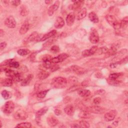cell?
<instances>
[{
	"label": "cell",
	"mask_w": 128,
	"mask_h": 128,
	"mask_svg": "<svg viewBox=\"0 0 128 128\" xmlns=\"http://www.w3.org/2000/svg\"><path fill=\"white\" fill-rule=\"evenodd\" d=\"M67 80L63 77H57L53 78L52 81V85L56 88H62L67 85Z\"/></svg>",
	"instance_id": "1"
},
{
	"label": "cell",
	"mask_w": 128,
	"mask_h": 128,
	"mask_svg": "<svg viewBox=\"0 0 128 128\" xmlns=\"http://www.w3.org/2000/svg\"><path fill=\"white\" fill-rule=\"evenodd\" d=\"M106 19L107 22L110 26H113L114 29L120 28V22L117 20L114 16L112 15H107L106 16Z\"/></svg>",
	"instance_id": "2"
},
{
	"label": "cell",
	"mask_w": 128,
	"mask_h": 128,
	"mask_svg": "<svg viewBox=\"0 0 128 128\" xmlns=\"http://www.w3.org/2000/svg\"><path fill=\"white\" fill-rule=\"evenodd\" d=\"M14 108V104L13 102L8 100L6 102L2 108L3 112L6 114H10L12 113Z\"/></svg>",
	"instance_id": "3"
},
{
	"label": "cell",
	"mask_w": 128,
	"mask_h": 128,
	"mask_svg": "<svg viewBox=\"0 0 128 128\" xmlns=\"http://www.w3.org/2000/svg\"><path fill=\"white\" fill-rule=\"evenodd\" d=\"M28 116L27 112L22 109L18 110L14 114V118L18 120H24L27 118Z\"/></svg>",
	"instance_id": "4"
},
{
	"label": "cell",
	"mask_w": 128,
	"mask_h": 128,
	"mask_svg": "<svg viewBox=\"0 0 128 128\" xmlns=\"http://www.w3.org/2000/svg\"><path fill=\"white\" fill-rule=\"evenodd\" d=\"M89 40L92 44H96L100 40L99 35L95 29H92L90 32Z\"/></svg>",
	"instance_id": "5"
},
{
	"label": "cell",
	"mask_w": 128,
	"mask_h": 128,
	"mask_svg": "<svg viewBox=\"0 0 128 128\" xmlns=\"http://www.w3.org/2000/svg\"><path fill=\"white\" fill-rule=\"evenodd\" d=\"M68 54L66 53H62L58 55L56 57L53 58L51 60V62L54 64H57L58 62H60L68 58Z\"/></svg>",
	"instance_id": "6"
},
{
	"label": "cell",
	"mask_w": 128,
	"mask_h": 128,
	"mask_svg": "<svg viewBox=\"0 0 128 128\" xmlns=\"http://www.w3.org/2000/svg\"><path fill=\"white\" fill-rule=\"evenodd\" d=\"M5 25L10 28H14L16 26V22L14 18L12 16H10L4 21Z\"/></svg>",
	"instance_id": "7"
},
{
	"label": "cell",
	"mask_w": 128,
	"mask_h": 128,
	"mask_svg": "<svg viewBox=\"0 0 128 128\" xmlns=\"http://www.w3.org/2000/svg\"><path fill=\"white\" fill-rule=\"evenodd\" d=\"M98 46H92L90 49L89 50H86L82 52V56L84 57H88L90 56L93 54H94L95 53H96L97 50H98Z\"/></svg>",
	"instance_id": "8"
},
{
	"label": "cell",
	"mask_w": 128,
	"mask_h": 128,
	"mask_svg": "<svg viewBox=\"0 0 128 128\" xmlns=\"http://www.w3.org/2000/svg\"><path fill=\"white\" fill-rule=\"evenodd\" d=\"M71 70L78 74H82L86 72V70L84 68L80 67L77 65H73L70 67Z\"/></svg>",
	"instance_id": "9"
},
{
	"label": "cell",
	"mask_w": 128,
	"mask_h": 128,
	"mask_svg": "<svg viewBox=\"0 0 128 128\" xmlns=\"http://www.w3.org/2000/svg\"><path fill=\"white\" fill-rule=\"evenodd\" d=\"M117 112L116 110H112L104 114V118L106 121H112L113 120L116 116Z\"/></svg>",
	"instance_id": "10"
},
{
	"label": "cell",
	"mask_w": 128,
	"mask_h": 128,
	"mask_svg": "<svg viewBox=\"0 0 128 128\" xmlns=\"http://www.w3.org/2000/svg\"><path fill=\"white\" fill-rule=\"evenodd\" d=\"M30 27V24L29 23V22L28 20H26L24 22L22 25L19 32L20 34H24L26 33L29 30Z\"/></svg>",
	"instance_id": "11"
},
{
	"label": "cell",
	"mask_w": 128,
	"mask_h": 128,
	"mask_svg": "<svg viewBox=\"0 0 128 128\" xmlns=\"http://www.w3.org/2000/svg\"><path fill=\"white\" fill-rule=\"evenodd\" d=\"M58 122V120L54 116H50L47 118L48 124L51 127L56 126Z\"/></svg>",
	"instance_id": "12"
},
{
	"label": "cell",
	"mask_w": 128,
	"mask_h": 128,
	"mask_svg": "<svg viewBox=\"0 0 128 128\" xmlns=\"http://www.w3.org/2000/svg\"><path fill=\"white\" fill-rule=\"evenodd\" d=\"M59 5H60V2L58 0H56V2H55L54 4H53L52 5H51L49 7L48 10V16H52L54 14V12L58 9Z\"/></svg>",
	"instance_id": "13"
},
{
	"label": "cell",
	"mask_w": 128,
	"mask_h": 128,
	"mask_svg": "<svg viewBox=\"0 0 128 128\" xmlns=\"http://www.w3.org/2000/svg\"><path fill=\"white\" fill-rule=\"evenodd\" d=\"M86 110H88L90 112L95 114H102L105 111V109L104 108L98 106H91Z\"/></svg>",
	"instance_id": "14"
},
{
	"label": "cell",
	"mask_w": 128,
	"mask_h": 128,
	"mask_svg": "<svg viewBox=\"0 0 128 128\" xmlns=\"http://www.w3.org/2000/svg\"><path fill=\"white\" fill-rule=\"evenodd\" d=\"M64 25V21L62 17H58L54 22V27L56 28H61Z\"/></svg>",
	"instance_id": "15"
},
{
	"label": "cell",
	"mask_w": 128,
	"mask_h": 128,
	"mask_svg": "<svg viewBox=\"0 0 128 128\" xmlns=\"http://www.w3.org/2000/svg\"><path fill=\"white\" fill-rule=\"evenodd\" d=\"M64 112L68 116H72L74 112V108L72 104H68L64 108Z\"/></svg>",
	"instance_id": "16"
},
{
	"label": "cell",
	"mask_w": 128,
	"mask_h": 128,
	"mask_svg": "<svg viewBox=\"0 0 128 128\" xmlns=\"http://www.w3.org/2000/svg\"><path fill=\"white\" fill-rule=\"evenodd\" d=\"M75 20V16L73 12L70 13L66 18V22L68 26L73 25Z\"/></svg>",
	"instance_id": "17"
},
{
	"label": "cell",
	"mask_w": 128,
	"mask_h": 128,
	"mask_svg": "<svg viewBox=\"0 0 128 128\" xmlns=\"http://www.w3.org/2000/svg\"><path fill=\"white\" fill-rule=\"evenodd\" d=\"M56 34V30H52L50 32H48L46 34H44L42 38L40 40V41H44L47 39L50 38H52Z\"/></svg>",
	"instance_id": "18"
},
{
	"label": "cell",
	"mask_w": 128,
	"mask_h": 128,
	"mask_svg": "<svg viewBox=\"0 0 128 128\" xmlns=\"http://www.w3.org/2000/svg\"><path fill=\"white\" fill-rule=\"evenodd\" d=\"M72 2L74 3L69 6V8L71 10H76L80 8L82 4V3L84 2V1L82 0H74Z\"/></svg>",
	"instance_id": "19"
},
{
	"label": "cell",
	"mask_w": 128,
	"mask_h": 128,
	"mask_svg": "<svg viewBox=\"0 0 128 128\" xmlns=\"http://www.w3.org/2000/svg\"><path fill=\"white\" fill-rule=\"evenodd\" d=\"M5 74H6V75L10 78H11L12 80H14V79L15 77L16 76L18 72H16V71H14V70H12L10 68L6 70L5 72Z\"/></svg>",
	"instance_id": "20"
},
{
	"label": "cell",
	"mask_w": 128,
	"mask_h": 128,
	"mask_svg": "<svg viewBox=\"0 0 128 128\" xmlns=\"http://www.w3.org/2000/svg\"><path fill=\"white\" fill-rule=\"evenodd\" d=\"M87 14V10L86 8H82L77 14L76 18L78 20H80L85 18Z\"/></svg>",
	"instance_id": "21"
},
{
	"label": "cell",
	"mask_w": 128,
	"mask_h": 128,
	"mask_svg": "<svg viewBox=\"0 0 128 128\" xmlns=\"http://www.w3.org/2000/svg\"><path fill=\"white\" fill-rule=\"evenodd\" d=\"M33 75L32 74H28L26 78H24L21 82V86H26L29 84L32 79L33 78Z\"/></svg>",
	"instance_id": "22"
},
{
	"label": "cell",
	"mask_w": 128,
	"mask_h": 128,
	"mask_svg": "<svg viewBox=\"0 0 128 128\" xmlns=\"http://www.w3.org/2000/svg\"><path fill=\"white\" fill-rule=\"evenodd\" d=\"M88 18L90 21L94 23H98L99 21L97 14L94 12H91L89 13Z\"/></svg>",
	"instance_id": "23"
},
{
	"label": "cell",
	"mask_w": 128,
	"mask_h": 128,
	"mask_svg": "<svg viewBox=\"0 0 128 128\" xmlns=\"http://www.w3.org/2000/svg\"><path fill=\"white\" fill-rule=\"evenodd\" d=\"M78 95L82 97H88L90 94V90L86 89H80L78 91Z\"/></svg>",
	"instance_id": "24"
},
{
	"label": "cell",
	"mask_w": 128,
	"mask_h": 128,
	"mask_svg": "<svg viewBox=\"0 0 128 128\" xmlns=\"http://www.w3.org/2000/svg\"><path fill=\"white\" fill-rule=\"evenodd\" d=\"M78 116L82 118H88L90 117L91 115L90 112L88 110H84L79 113Z\"/></svg>",
	"instance_id": "25"
},
{
	"label": "cell",
	"mask_w": 128,
	"mask_h": 128,
	"mask_svg": "<svg viewBox=\"0 0 128 128\" xmlns=\"http://www.w3.org/2000/svg\"><path fill=\"white\" fill-rule=\"evenodd\" d=\"M50 75V73L46 70H42L38 74V77L40 80H44L47 78Z\"/></svg>",
	"instance_id": "26"
},
{
	"label": "cell",
	"mask_w": 128,
	"mask_h": 128,
	"mask_svg": "<svg viewBox=\"0 0 128 128\" xmlns=\"http://www.w3.org/2000/svg\"><path fill=\"white\" fill-rule=\"evenodd\" d=\"M1 84L4 86H10L12 84V80L11 78H4L1 82Z\"/></svg>",
	"instance_id": "27"
},
{
	"label": "cell",
	"mask_w": 128,
	"mask_h": 128,
	"mask_svg": "<svg viewBox=\"0 0 128 128\" xmlns=\"http://www.w3.org/2000/svg\"><path fill=\"white\" fill-rule=\"evenodd\" d=\"M48 110V107H47V106L43 107L36 112V116L40 117V116L44 114L47 112V111Z\"/></svg>",
	"instance_id": "28"
},
{
	"label": "cell",
	"mask_w": 128,
	"mask_h": 128,
	"mask_svg": "<svg viewBox=\"0 0 128 128\" xmlns=\"http://www.w3.org/2000/svg\"><path fill=\"white\" fill-rule=\"evenodd\" d=\"M38 37V33L36 32H34L28 38L26 41L27 42H30L34 41L36 40Z\"/></svg>",
	"instance_id": "29"
},
{
	"label": "cell",
	"mask_w": 128,
	"mask_h": 128,
	"mask_svg": "<svg viewBox=\"0 0 128 128\" xmlns=\"http://www.w3.org/2000/svg\"><path fill=\"white\" fill-rule=\"evenodd\" d=\"M1 95L2 96V98L5 99V100H8L12 96V94H11V92H8V90H4L2 92H1Z\"/></svg>",
	"instance_id": "30"
},
{
	"label": "cell",
	"mask_w": 128,
	"mask_h": 128,
	"mask_svg": "<svg viewBox=\"0 0 128 128\" xmlns=\"http://www.w3.org/2000/svg\"><path fill=\"white\" fill-rule=\"evenodd\" d=\"M30 50L28 49H26V48H22V49H20L17 51V53L22 56H26L30 53Z\"/></svg>",
	"instance_id": "31"
},
{
	"label": "cell",
	"mask_w": 128,
	"mask_h": 128,
	"mask_svg": "<svg viewBox=\"0 0 128 128\" xmlns=\"http://www.w3.org/2000/svg\"><path fill=\"white\" fill-rule=\"evenodd\" d=\"M107 82L110 84L115 86H118L120 84V82L117 79H112L108 78V79H107Z\"/></svg>",
	"instance_id": "32"
},
{
	"label": "cell",
	"mask_w": 128,
	"mask_h": 128,
	"mask_svg": "<svg viewBox=\"0 0 128 128\" xmlns=\"http://www.w3.org/2000/svg\"><path fill=\"white\" fill-rule=\"evenodd\" d=\"M120 22V28H126L127 26L128 22V16H126L125 18H124Z\"/></svg>",
	"instance_id": "33"
},
{
	"label": "cell",
	"mask_w": 128,
	"mask_h": 128,
	"mask_svg": "<svg viewBox=\"0 0 128 128\" xmlns=\"http://www.w3.org/2000/svg\"><path fill=\"white\" fill-rule=\"evenodd\" d=\"M32 126V124L30 122H22L20 124H18L16 127V128H30Z\"/></svg>",
	"instance_id": "34"
},
{
	"label": "cell",
	"mask_w": 128,
	"mask_h": 128,
	"mask_svg": "<svg viewBox=\"0 0 128 128\" xmlns=\"http://www.w3.org/2000/svg\"><path fill=\"white\" fill-rule=\"evenodd\" d=\"M48 91V90H44L38 92H37L36 96L38 98H43L46 96Z\"/></svg>",
	"instance_id": "35"
},
{
	"label": "cell",
	"mask_w": 128,
	"mask_h": 128,
	"mask_svg": "<svg viewBox=\"0 0 128 128\" xmlns=\"http://www.w3.org/2000/svg\"><path fill=\"white\" fill-rule=\"evenodd\" d=\"M78 124H79V126H80V128H89L90 126L89 123L88 122H87L86 121H85V120L80 121Z\"/></svg>",
	"instance_id": "36"
},
{
	"label": "cell",
	"mask_w": 128,
	"mask_h": 128,
	"mask_svg": "<svg viewBox=\"0 0 128 128\" xmlns=\"http://www.w3.org/2000/svg\"><path fill=\"white\" fill-rule=\"evenodd\" d=\"M28 14V9L24 6H22L21 8L20 11V15L23 16H26Z\"/></svg>",
	"instance_id": "37"
},
{
	"label": "cell",
	"mask_w": 128,
	"mask_h": 128,
	"mask_svg": "<svg viewBox=\"0 0 128 128\" xmlns=\"http://www.w3.org/2000/svg\"><path fill=\"white\" fill-rule=\"evenodd\" d=\"M9 66L10 68H18L19 67V63L18 62H16L15 60H14L13 59V60L9 64Z\"/></svg>",
	"instance_id": "38"
},
{
	"label": "cell",
	"mask_w": 128,
	"mask_h": 128,
	"mask_svg": "<svg viewBox=\"0 0 128 128\" xmlns=\"http://www.w3.org/2000/svg\"><path fill=\"white\" fill-rule=\"evenodd\" d=\"M52 62H51V61H48V62H44L42 64V66L46 68V69H50L51 68Z\"/></svg>",
	"instance_id": "39"
},
{
	"label": "cell",
	"mask_w": 128,
	"mask_h": 128,
	"mask_svg": "<svg viewBox=\"0 0 128 128\" xmlns=\"http://www.w3.org/2000/svg\"><path fill=\"white\" fill-rule=\"evenodd\" d=\"M121 73H112L110 74L109 78L112 79H118L121 76Z\"/></svg>",
	"instance_id": "40"
},
{
	"label": "cell",
	"mask_w": 128,
	"mask_h": 128,
	"mask_svg": "<svg viewBox=\"0 0 128 128\" xmlns=\"http://www.w3.org/2000/svg\"><path fill=\"white\" fill-rule=\"evenodd\" d=\"M60 48L58 46H56V45H54V46H53L51 48H50V51L52 52V53H54V54H56V53H58L60 52Z\"/></svg>",
	"instance_id": "41"
},
{
	"label": "cell",
	"mask_w": 128,
	"mask_h": 128,
	"mask_svg": "<svg viewBox=\"0 0 128 128\" xmlns=\"http://www.w3.org/2000/svg\"><path fill=\"white\" fill-rule=\"evenodd\" d=\"M52 56L50 55L49 54H46L44 55L42 58V60L44 62H48V61H51L52 59Z\"/></svg>",
	"instance_id": "42"
},
{
	"label": "cell",
	"mask_w": 128,
	"mask_h": 128,
	"mask_svg": "<svg viewBox=\"0 0 128 128\" xmlns=\"http://www.w3.org/2000/svg\"><path fill=\"white\" fill-rule=\"evenodd\" d=\"M59 68L60 67H59V66L58 64H52L50 70L51 72H54L58 70Z\"/></svg>",
	"instance_id": "43"
},
{
	"label": "cell",
	"mask_w": 128,
	"mask_h": 128,
	"mask_svg": "<svg viewBox=\"0 0 128 128\" xmlns=\"http://www.w3.org/2000/svg\"><path fill=\"white\" fill-rule=\"evenodd\" d=\"M93 102L96 104H98L101 102V98L100 97H96L93 100Z\"/></svg>",
	"instance_id": "44"
},
{
	"label": "cell",
	"mask_w": 128,
	"mask_h": 128,
	"mask_svg": "<svg viewBox=\"0 0 128 128\" xmlns=\"http://www.w3.org/2000/svg\"><path fill=\"white\" fill-rule=\"evenodd\" d=\"M21 1L20 0H12L11 2V4L12 5L14 6H18V5H20V4Z\"/></svg>",
	"instance_id": "45"
},
{
	"label": "cell",
	"mask_w": 128,
	"mask_h": 128,
	"mask_svg": "<svg viewBox=\"0 0 128 128\" xmlns=\"http://www.w3.org/2000/svg\"><path fill=\"white\" fill-rule=\"evenodd\" d=\"M6 46V42H2L0 44V50H4Z\"/></svg>",
	"instance_id": "46"
},
{
	"label": "cell",
	"mask_w": 128,
	"mask_h": 128,
	"mask_svg": "<svg viewBox=\"0 0 128 128\" xmlns=\"http://www.w3.org/2000/svg\"><path fill=\"white\" fill-rule=\"evenodd\" d=\"M69 80H70V83H72V84H74V83L78 81L77 78L75 77H71L69 78Z\"/></svg>",
	"instance_id": "47"
},
{
	"label": "cell",
	"mask_w": 128,
	"mask_h": 128,
	"mask_svg": "<svg viewBox=\"0 0 128 128\" xmlns=\"http://www.w3.org/2000/svg\"><path fill=\"white\" fill-rule=\"evenodd\" d=\"M104 92H105V90H98L97 91H96V94H100V95H101V94H104Z\"/></svg>",
	"instance_id": "48"
},
{
	"label": "cell",
	"mask_w": 128,
	"mask_h": 128,
	"mask_svg": "<svg viewBox=\"0 0 128 128\" xmlns=\"http://www.w3.org/2000/svg\"><path fill=\"white\" fill-rule=\"evenodd\" d=\"M54 112L55 114L56 115V116H59V115H60V114H61V113H62L61 110H60L58 109V108L55 109L54 110Z\"/></svg>",
	"instance_id": "49"
},
{
	"label": "cell",
	"mask_w": 128,
	"mask_h": 128,
	"mask_svg": "<svg viewBox=\"0 0 128 128\" xmlns=\"http://www.w3.org/2000/svg\"><path fill=\"white\" fill-rule=\"evenodd\" d=\"M71 127H72V128H80V126H79V124H72L71 126Z\"/></svg>",
	"instance_id": "50"
},
{
	"label": "cell",
	"mask_w": 128,
	"mask_h": 128,
	"mask_svg": "<svg viewBox=\"0 0 128 128\" xmlns=\"http://www.w3.org/2000/svg\"><path fill=\"white\" fill-rule=\"evenodd\" d=\"M52 2V0H45V2L47 4H50Z\"/></svg>",
	"instance_id": "51"
},
{
	"label": "cell",
	"mask_w": 128,
	"mask_h": 128,
	"mask_svg": "<svg viewBox=\"0 0 128 128\" xmlns=\"http://www.w3.org/2000/svg\"><path fill=\"white\" fill-rule=\"evenodd\" d=\"M4 34V30H2L1 29L0 30V36H2Z\"/></svg>",
	"instance_id": "52"
},
{
	"label": "cell",
	"mask_w": 128,
	"mask_h": 128,
	"mask_svg": "<svg viewBox=\"0 0 128 128\" xmlns=\"http://www.w3.org/2000/svg\"><path fill=\"white\" fill-rule=\"evenodd\" d=\"M110 66L112 68H115L116 66V64H110Z\"/></svg>",
	"instance_id": "53"
},
{
	"label": "cell",
	"mask_w": 128,
	"mask_h": 128,
	"mask_svg": "<svg viewBox=\"0 0 128 128\" xmlns=\"http://www.w3.org/2000/svg\"><path fill=\"white\" fill-rule=\"evenodd\" d=\"M113 125H114V126H117L118 124V121H115L112 123Z\"/></svg>",
	"instance_id": "54"
},
{
	"label": "cell",
	"mask_w": 128,
	"mask_h": 128,
	"mask_svg": "<svg viewBox=\"0 0 128 128\" xmlns=\"http://www.w3.org/2000/svg\"><path fill=\"white\" fill-rule=\"evenodd\" d=\"M0 128H2V122H0Z\"/></svg>",
	"instance_id": "55"
}]
</instances>
